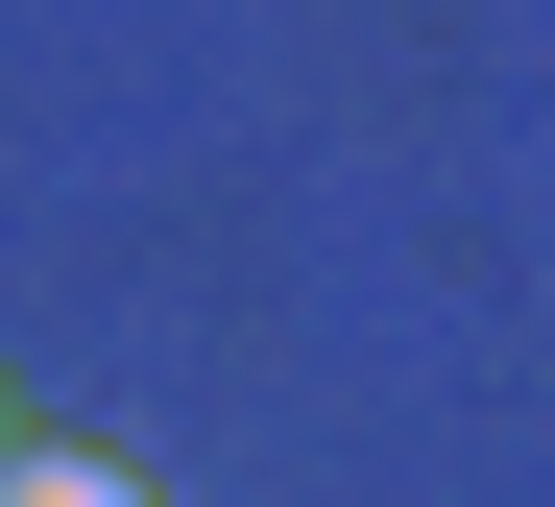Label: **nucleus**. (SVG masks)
<instances>
[{"instance_id":"1","label":"nucleus","mask_w":555,"mask_h":507,"mask_svg":"<svg viewBox=\"0 0 555 507\" xmlns=\"http://www.w3.org/2000/svg\"><path fill=\"white\" fill-rule=\"evenodd\" d=\"M0 507H145V459H98V435H25V459H0Z\"/></svg>"},{"instance_id":"2","label":"nucleus","mask_w":555,"mask_h":507,"mask_svg":"<svg viewBox=\"0 0 555 507\" xmlns=\"http://www.w3.org/2000/svg\"><path fill=\"white\" fill-rule=\"evenodd\" d=\"M0 459H25V411H0Z\"/></svg>"}]
</instances>
